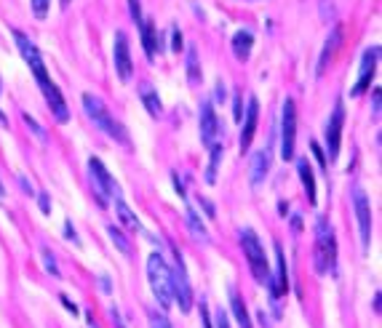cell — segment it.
Returning <instances> with one entry per match:
<instances>
[{"instance_id":"38","label":"cell","mask_w":382,"mask_h":328,"mask_svg":"<svg viewBox=\"0 0 382 328\" xmlns=\"http://www.w3.org/2000/svg\"><path fill=\"white\" fill-rule=\"evenodd\" d=\"M243 118V102L241 96H235V121H241Z\"/></svg>"},{"instance_id":"36","label":"cell","mask_w":382,"mask_h":328,"mask_svg":"<svg viewBox=\"0 0 382 328\" xmlns=\"http://www.w3.org/2000/svg\"><path fill=\"white\" fill-rule=\"evenodd\" d=\"M217 328H230V320H227V312L225 310L217 312Z\"/></svg>"},{"instance_id":"33","label":"cell","mask_w":382,"mask_h":328,"mask_svg":"<svg viewBox=\"0 0 382 328\" xmlns=\"http://www.w3.org/2000/svg\"><path fill=\"white\" fill-rule=\"evenodd\" d=\"M24 123H27V128H30V131H35V134H38V139H46V134H43V128H40V126H38V123H35L33 118H30V115H24Z\"/></svg>"},{"instance_id":"42","label":"cell","mask_w":382,"mask_h":328,"mask_svg":"<svg viewBox=\"0 0 382 328\" xmlns=\"http://www.w3.org/2000/svg\"><path fill=\"white\" fill-rule=\"evenodd\" d=\"M174 187H176V192L185 198V187H182V182H179V173H174Z\"/></svg>"},{"instance_id":"1","label":"cell","mask_w":382,"mask_h":328,"mask_svg":"<svg viewBox=\"0 0 382 328\" xmlns=\"http://www.w3.org/2000/svg\"><path fill=\"white\" fill-rule=\"evenodd\" d=\"M14 40H17L22 59H24V62L30 64V69H33L35 80H38V86H40L43 96H46V104H49L51 115L59 123H67L69 121L67 102H65V96H62L59 86L49 78V69H46V64H43V56H40V51H38V46H35L33 40H30L24 33H19V30H14Z\"/></svg>"},{"instance_id":"49","label":"cell","mask_w":382,"mask_h":328,"mask_svg":"<svg viewBox=\"0 0 382 328\" xmlns=\"http://www.w3.org/2000/svg\"><path fill=\"white\" fill-rule=\"evenodd\" d=\"M0 88H3V86H0Z\"/></svg>"},{"instance_id":"4","label":"cell","mask_w":382,"mask_h":328,"mask_svg":"<svg viewBox=\"0 0 382 328\" xmlns=\"http://www.w3.org/2000/svg\"><path fill=\"white\" fill-rule=\"evenodd\" d=\"M147 277H150V288H153V294H156L160 310H169V307H172V302H174V296H172V270H169L166 259H163L158 251L147 257Z\"/></svg>"},{"instance_id":"16","label":"cell","mask_w":382,"mask_h":328,"mask_svg":"<svg viewBox=\"0 0 382 328\" xmlns=\"http://www.w3.org/2000/svg\"><path fill=\"white\" fill-rule=\"evenodd\" d=\"M270 171V153L267 150H260V153H254L251 157V171H249V179H251V184L257 187L265 182V176Z\"/></svg>"},{"instance_id":"37","label":"cell","mask_w":382,"mask_h":328,"mask_svg":"<svg viewBox=\"0 0 382 328\" xmlns=\"http://www.w3.org/2000/svg\"><path fill=\"white\" fill-rule=\"evenodd\" d=\"M201 320H204V328H211V323H208V312H206V299H201Z\"/></svg>"},{"instance_id":"9","label":"cell","mask_w":382,"mask_h":328,"mask_svg":"<svg viewBox=\"0 0 382 328\" xmlns=\"http://www.w3.org/2000/svg\"><path fill=\"white\" fill-rule=\"evenodd\" d=\"M353 198V208H356V219H358V235H361V245L369 248L372 243V206H369V198H366L364 187H353L350 190Z\"/></svg>"},{"instance_id":"14","label":"cell","mask_w":382,"mask_h":328,"mask_svg":"<svg viewBox=\"0 0 382 328\" xmlns=\"http://www.w3.org/2000/svg\"><path fill=\"white\" fill-rule=\"evenodd\" d=\"M241 121H243V131H241V141H238V147H241V153H246V150L251 147V141H254L257 121H260V102H257V96H249L246 118H241Z\"/></svg>"},{"instance_id":"43","label":"cell","mask_w":382,"mask_h":328,"mask_svg":"<svg viewBox=\"0 0 382 328\" xmlns=\"http://www.w3.org/2000/svg\"><path fill=\"white\" fill-rule=\"evenodd\" d=\"M110 312H113V320H115V326H118V328H126V326H123V320H121V312L115 310V307H113Z\"/></svg>"},{"instance_id":"25","label":"cell","mask_w":382,"mask_h":328,"mask_svg":"<svg viewBox=\"0 0 382 328\" xmlns=\"http://www.w3.org/2000/svg\"><path fill=\"white\" fill-rule=\"evenodd\" d=\"M211 150V157H208V171H206V182L214 184L217 182V169H219V160H222V144H214L208 147Z\"/></svg>"},{"instance_id":"45","label":"cell","mask_w":382,"mask_h":328,"mask_svg":"<svg viewBox=\"0 0 382 328\" xmlns=\"http://www.w3.org/2000/svg\"><path fill=\"white\" fill-rule=\"evenodd\" d=\"M380 304H382V296L374 294V312H380Z\"/></svg>"},{"instance_id":"32","label":"cell","mask_w":382,"mask_h":328,"mask_svg":"<svg viewBox=\"0 0 382 328\" xmlns=\"http://www.w3.org/2000/svg\"><path fill=\"white\" fill-rule=\"evenodd\" d=\"M128 8H131V19H134V21H142V6H139V0H128Z\"/></svg>"},{"instance_id":"29","label":"cell","mask_w":382,"mask_h":328,"mask_svg":"<svg viewBox=\"0 0 382 328\" xmlns=\"http://www.w3.org/2000/svg\"><path fill=\"white\" fill-rule=\"evenodd\" d=\"M40 257H43V264H46V273H49V275H53V277H59V270H56V259H53L51 254H49V251L43 248V254H40Z\"/></svg>"},{"instance_id":"24","label":"cell","mask_w":382,"mask_h":328,"mask_svg":"<svg viewBox=\"0 0 382 328\" xmlns=\"http://www.w3.org/2000/svg\"><path fill=\"white\" fill-rule=\"evenodd\" d=\"M188 225H190V232L195 241H208V232H206V225L201 222V216L192 211V206H188Z\"/></svg>"},{"instance_id":"44","label":"cell","mask_w":382,"mask_h":328,"mask_svg":"<svg viewBox=\"0 0 382 328\" xmlns=\"http://www.w3.org/2000/svg\"><path fill=\"white\" fill-rule=\"evenodd\" d=\"M62 304H65V307H67V310L72 312V315H75V312H78V310H75V304H72V302H69L67 296H62Z\"/></svg>"},{"instance_id":"26","label":"cell","mask_w":382,"mask_h":328,"mask_svg":"<svg viewBox=\"0 0 382 328\" xmlns=\"http://www.w3.org/2000/svg\"><path fill=\"white\" fill-rule=\"evenodd\" d=\"M107 235H110V241L118 245V251H121L123 257H128V254H131V243H128V238L121 232V227L110 225L107 227Z\"/></svg>"},{"instance_id":"40","label":"cell","mask_w":382,"mask_h":328,"mask_svg":"<svg viewBox=\"0 0 382 328\" xmlns=\"http://www.w3.org/2000/svg\"><path fill=\"white\" fill-rule=\"evenodd\" d=\"M214 94H217V102H225V86H222V83H217Z\"/></svg>"},{"instance_id":"35","label":"cell","mask_w":382,"mask_h":328,"mask_svg":"<svg viewBox=\"0 0 382 328\" xmlns=\"http://www.w3.org/2000/svg\"><path fill=\"white\" fill-rule=\"evenodd\" d=\"M198 203L204 206V211H206L208 216H214V214H217V208H214V203H211V200H206V198H198Z\"/></svg>"},{"instance_id":"31","label":"cell","mask_w":382,"mask_h":328,"mask_svg":"<svg viewBox=\"0 0 382 328\" xmlns=\"http://www.w3.org/2000/svg\"><path fill=\"white\" fill-rule=\"evenodd\" d=\"M172 51L174 53L182 51V33H179V27H174L172 30Z\"/></svg>"},{"instance_id":"6","label":"cell","mask_w":382,"mask_h":328,"mask_svg":"<svg viewBox=\"0 0 382 328\" xmlns=\"http://www.w3.org/2000/svg\"><path fill=\"white\" fill-rule=\"evenodd\" d=\"M174 267L172 270V296L176 299L179 304V312H190L192 307V286H190V277H188V270H185V259L179 251H174Z\"/></svg>"},{"instance_id":"7","label":"cell","mask_w":382,"mask_h":328,"mask_svg":"<svg viewBox=\"0 0 382 328\" xmlns=\"http://www.w3.org/2000/svg\"><path fill=\"white\" fill-rule=\"evenodd\" d=\"M88 173H91V182H94V192H97V200L102 203V208H107L110 198H118L121 187L115 184V179L110 176V171L104 169V163L99 157H91L88 160Z\"/></svg>"},{"instance_id":"48","label":"cell","mask_w":382,"mask_h":328,"mask_svg":"<svg viewBox=\"0 0 382 328\" xmlns=\"http://www.w3.org/2000/svg\"><path fill=\"white\" fill-rule=\"evenodd\" d=\"M62 6H69V0H62Z\"/></svg>"},{"instance_id":"18","label":"cell","mask_w":382,"mask_h":328,"mask_svg":"<svg viewBox=\"0 0 382 328\" xmlns=\"http://www.w3.org/2000/svg\"><path fill=\"white\" fill-rule=\"evenodd\" d=\"M340 43H342V27L337 24V27L331 30L329 40L324 43V51H321V59H318V75H321V72L326 69V64L334 59V53H337V49H340Z\"/></svg>"},{"instance_id":"19","label":"cell","mask_w":382,"mask_h":328,"mask_svg":"<svg viewBox=\"0 0 382 328\" xmlns=\"http://www.w3.org/2000/svg\"><path fill=\"white\" fill-rule=\"evenodd\" d=\"M251 46H254V35L249 33V30H238V33L233 35V53L241 62H246L251 56Z\"/></svg>"},{"instance_id":"10","label":"cell","mask_w":382,"mask_h":328,"mask_svg":"<svg viewBox=\"0 0 382 328\" xmlns=\"http://www.w3.org/2000/svg\"><path fill=\"white\" fill-rule=\"evenodd\" d=\"M342 128H345V104L337 102L334 104V110H331L329 121H326V128H324V137H326V153H329L331 160L340 155Z\"/></svg>"},{"instance_id":"28","label":"cell","mask_w":382,"mask_h":328,"mask_svg":"<svg viewBox=\"0 0 382 328\" xmlns=\"http://www.w3.org/2000/svg\"><path fill=\"white\" fill-rule=\"evenodd\" d=\"M147 320H150V328H174L163 310H147Z\"/></svg>"},{"instance_id":"27","label":"cell","mask_w":382,"mask_h":328,"mask_svg":"<svg viewBox=\"0 0 382 328\" xmlns=\"http://www.w3.org/2000/svg\"><path fill=\"white\" fill-rule=\"evenodd\" d=\"M188 78H190L192 86L201 80V69H198V51H195V49H188Z\"/></svg>"},{"instance_id":"3","label":"cell","mask_w":382,"mask_h":328,"mask_svg":"<svg viewBox=\"0 0 382 328\" xmlns=\"http://www.w3.org/2000/svg\"><path fill=\"white\" fill-rule=\"evenodd\" d=\"M337 267V235L331 230L329 219H315V270L318 275H329Z\"/></svg>"},{"instance_id":"20","label":"cell","mask_w":382,"mask_h":328,"mask_svg":"<svg viewBox=\"0 0 382 328\" xmlns=\"http://www.w3.org/2000/svg\"><path fill=\"white\" fill-rule=\"evenodd\" d=\"M297 171H299V179H302V187H305V195H308L310 206H315V176H313V169H310V163H308V157L297 163Z\"/></svg>"},{"instance_id":"8","label":"cell","mask_w":382,"mask_h":328,"mask_svg":"<svg viewBox=\"0 0 382 328\" xmlns=\"http://www.w3.org/2000/svg\"><path fill=\"white\" fill-rule=\"evenodd\" d=\"M297 139V107L292 99L283 102L281 110V157L283 160H292L294 157V141Z\"/></svg>"},{"instance_id":"2","label":"cell","mask_w":382,"mask_h":328,"mask_svg":"<svg viewBox=\"0 0 382 328\" xmlns=\"http://www.w3.org/2000/svg\"><path fill=\"white\" fill-rule=\"evenodd\" d=\"M83 110H86V115L94 121L97 128H102L104 134L110 139H115L118 144H123L126 150H131V137H128V131H126V126L121 121H115L113 115H110V110L102 104L99 96H94V94H83Z\"/></svg>"},{"instance_id":"46","label":"cell","mask_w":382,"mask_h":328,"mask_svg":"<svg viewBox=\"0 0 382 328\" xmlns=\"http://www.w3.org/2000/svg\"><path fill=\"white\" fill-rule=\"evenodd\" d=\"M102 288H104V294H110V280H107V277H102Z\"/></svg>"},{"instance_id":"30","label":"cell","mask_w":382,"mask_h":328,"mask_svg":"<svg viewBox=\"0 0 382 328\" xmlns=\"http://www.w3.org/2000/svg\"><path fill=\"white\" fill-rule=\"evenodd\" d=\"M49 6H51V0H33V11L38 19H46L49 14Z\"/></svg>"},{"instance_id":"34","label":"cell","mask_w":382,"mask_h":328,"mask_svg":"<svg viewBox=\"0 0 382 328\" xmlns=\"http://www.w3.org/2000/svg\"><path fill=\"white\" fill-rule=\"evenodd\" d=\"M38 203H40V211H43V214H51V206H49V195H46V192H40V195H38Z\"/></svg>"},{"instance_id":"5","label":"cell","mask_w":382,"mask_h":328,"mask_svg":"<svg viewBox=\"0 0 382 328\" xmlns=\"http://www.w3.org/2000/svg\"><path fill=\"white\" fill-rule=\"evenodd\" d=\"M241 248L243 257L251 267V275L257 283H270V264H267V257H265V248H262V241L257 238V232L251 227H243L241 230Z\"/></svg>"},{"instance_id":"22","label":"cell","mask_w":382,"mask_h":328,"mask_svg":"<svg viewBox=\"0 0 382 328\" xmlns=\"http://www.w3.org/2000/svg\"><path fill=\"white\" fill-rule=\"evenodd\" d=\"M113 200H115V211H118V219H121V225L126 227V230H131V232H137V230H139L137 214L126 206V200H123L121 195H118V198H113Z\"/></svg>"},{"instance_id":"13","label":"cell","mask_w":382,"mask_h":328,"mask_svg":"<svg viewBox=\"0 0 382 328\" xmlns=\"http://www.w3.org/2000/svg\"><path fill=\"white\" fill-rule=\"evenodd\" d=\"M377 59H380V49H369V51L361 56V72H358V83L353 86V96H361L366 88L372 86V78H374V69H377Z\"/></svg>"},{"instance_id":"15","label":"cell","mask_w":382,"mask_h":328,"mask_svg":"<svg viewBox=\"0 0 382 328\" xmlns=\"http://www.w3.org/2000/svg\"><path fill=\"white\" fill-rule=\"evenodd\" d=\"M276 280H270L267 286H270V291L273 296H281L286 294V288H289V273H286V259H283V248L276 243Z\"/></svg>"},{"instance_id":"39","label":"cell","mask_w":382,"mask_h":328,"mask_svg":"<svg viewBox=\"0 0 382 328\" xmlns=\"http://www.w3.org/2000/svg\"><path fill=\"white\" fill-rule=\"evenodd\" d=\"M374 118H380V88H374Z\"/></svg>"},{"instance_id":"12","label":"cell","mask_w":382,"mask_h":328,"mask_svg":"<svg viewBox=\"0 0 382 328\" xmlns=\"http://www.w3.org/2000/svg\"><path fill=\"white\" fill-rule=\"evenodd\" d=\"M113 62H115V72L123 83L131 80V51H128V37L126 33H115V43H113Z\"/></svg>"},{"instance_id":"47","label":"cell","mask_w":382,"mask_h":328,"mask_svg":"<svg viewBox=\"0 0 382 328\" xmlns=\"http://www.w3.org/2000/svg\"><path fill=\"white\" fill-rule=\"evenodd\" d=\"M0 195H6V187H3V184H0Z\"/></svg>"},{"instance_id":"21","label":"cell","mask_w":382,"mask_h":328,"mask_svg":"<svg viewBox=\"0 0 382 328\" xmlns=\"http://www.w3.org/2000/svg\"><path fill=\"white\" fill-rule=\"evenodd\" d=\"M230 310L235 315V320H238V326L241 328H254L251 326V315L246 310V304H243V299L238 296L235 288H230Z\"/></svg>"},{"instance_id":"23","label":"cell","mask_w":382,"mask_h":328,"mask_svg":"<svg viewBox=\"0 0 382 328\" xmlns=\"http://www.w3.org/2000/svg\"><path fill=\"white\" fill-rule=\"evenodd\" d=\"M139 94H142V104H144V110L153 115V118H158L160 115V99H158V91L150 83H142L139 86Z\"/></svg>"},{"instance_id":"11","label":"cell","mask_w":382,"mask_h":328,"mask_svg":"<svg viewBox=\"0 0 382 328\" xmlns=\"http://www.w3.org/2000/svg\"><path fill=\"white\" fill-rule=\"evenodd\" d=\"M198 126H201V141H204L206 147L219 144V141H217V139H219V118H217V112H214L211 99H204V102H201V110H198Z\"/></svg>"},{"instance_id":"17","label":"cell","mask_w":382,"mask_h":328,"mask_svg":"<svg viewBox=\"0 0 382 328\" xmlns=\"http://www.w3.org/2000/svg\"><path fill=\"white\" fill-rule=\"evenodd\" d=\"M139 33H142V46H144V53H147V59L153 62L156 59V51H158V33H156V24L150 21V19H142L137 24Z\"/></svg>"},{"instance_id":"41","label":"cell","mask_w":382,"mask_h":328,"mask_svg":"<svg viewBox=\"0 0 382 328\" xmlns=\"http://www.w3.org/2000/svg\"><path fill=\"white\" fill-rule=\"evenodd\" d=\"M65 227H67V230H65V235H67V238H69V241H72V243H78V235H75V230H72V225H69V222H67V225H65Z\"/></svg>"}]
</instances>
